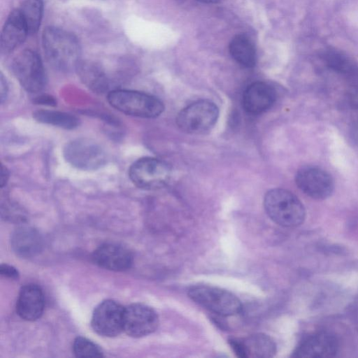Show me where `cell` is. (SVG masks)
Here are the masks:
<instances>
[{
	"instance_id": "4dcf8cb0",
	"label": "cell",
	"mask_w": 358,
	"mask_h": 358,
	"mask_svg": "<svg viewBox=\"0 0 358 358\" xmlns=\"http://www.w3.org/2000/svg\"><path fill=\"white\" fill-rule=\"evenodd\" d=\"M198 1L205 3H217L220 2L221 0H196Z\"/></svg>"
},
{
	"instance_id": "ffe728a7",
	"label": "cell",
	"mask_w": 358,
	"mask_h": 358,
	"mask_svg": "<svg viewBox=\"0 0 358 358\" xmlns=\"http://www.w3.org/2000/svg\"><path fill=\"white\" fill-rule=\"evenodd\" d=\"M231 57L241 65L251 68L257 61L255 47L250 40L243 34L234 36L229 45Z\"/></svg>"
},
{
	"instance_id": "484cf974",
	"label": "cell",
	"mask_w": 358,
	"mask_h": 358,
	"mask_svg": "<svg viewBox=\"0 0 358 358\" xmlns=\"http://www.w3.org/2000/svg\"><path fill=\"white\" fill-rule=\"evenodd\" d=\"M34 102L37 104L50 106H55L57 105V101L55 98L48 94H42L35 97Z\"/></svg>"
},
{
	"instance_id": "277c9868",
	"label": "cell",
	"mask_w": 358,
	"mask_h": 358,
	"mask_svg": "<svg viewBox=\"0 0 358 358\" xmlns=\"http://www.w3.org/2000/svg\"><path fill=\"white\" fill-rule=\"evenodd\" d=\"M189 297L203 308L222 316H231L242 310V303L233 293L226 289L199 285L191 287Z\"/></svg>"
},
{
	"instance_id": "8992f818",
	"label": "cell",
	"mask_w": 358,
	"mask_h": 358,
	"mask_svg": "<svg viewBox=\"0 0 358 358\" xmlns=\"http://www.w3.org/2000/svg\"><path fill=\"white\" fill-rule=\"evenodd\" d=\"M12 70L26 91L38 93L45 87V71L42 60L36 51L28 49L21 52L13 59Z\"/></svg>"
},
{
	"instance_id": "ac0fdd59",
	"label": "cell",
	"mask_w": 358,
	"mask_h": 358,
	"mask_svg": "<svg viewBox=\"0 0 358 358\" xmlns=\"http://www.w3.org/2000/svg\"><path fill=\"white\" fill-rule=\"evenodd\" d=\"M246 357L268 358L276 352V345L269 336L258 333L242 339Z\"/></svg>"
},
{
	"instance_id": "f546056e",
	"label": "cell",
	"mask_w": 358,
	"mask_h": 358,
	"mask_svg": "<svg viewBox=\"0 0 358 358\" xmlns=\"http://www.w3.org/2000/svg\"><path fill=\"white\" fill-rule=\"evenodd\" d=\"M9 178V173L6 166L3 164L1 165V173H0V185L3 187L7 182Z\"/></svg>"
},
{
	"instance_id": "d4e9b609",
	"label": "cell",
	"mask_w": 358,
	"mask_h": 358,
	"mask_svg": "<svg viewBox=\"0 0 358 358\" xmlns=\"http://www.w3.org/2000/svg\"><path fill=\"white\" fill-rule=\"evenodd\" d=\"M0 273L4 277L17 280L19 278L17 270L12 266L8 264H1L0 266Z\"/></svg>"
},
{
	"instance_id": "7c38bea8",
	"label": "cell",
	"mask_w": 358,
	"mask_h": 358,
	"mask_svg": "<svg viewBox=\"0 0 358 358\" xmlns=\"http://www.w3.org/2000/svg\"><path fill=\"white\" fill-rule=\"evenodd\" d=\"M338 350L336 337L327 331L314 333L296 347L293 352L294 357L326 358L335 357Z\"/></svg>"
},
{
	"instance_id": "e0dca14e",
	"label": "cell",
	"mask_w": 358,
	"mask_h": 358,
	"mask_svg": "<svg viewBox=\"0 0 358 358\" xmlns=\"http://www.w3.org/2000/svg\"><path fill=\"white\" fill-rule=\"evenodd\" d=\"M11 245L17 255L29 258L34 257L41 251L43 238L34 228L21 227L13 234Z\"/></svg>"
},
{
	"instance_id": "5bb4252c",
	"label": "cell",
	"mask_w": 358,
	"mask_h": 358,
	"mask_svg": "<svg viewBox=\"0 0 358 358\" xmlns=\"http://www.w3.org/2000/svg\"><path fill=\"white\" fill-rule=\"evenodd\" d=\"M276 99L275 89L264 82L250 85L243 95V106L250 114H259L269 109Z\"/></svg>"
},
{
	"instance_id": "ba28073f",
	"label": "cell",
	"mask_w": 358,
	"mask_h": 358,
	"mask_svg": "<svg viewBox=\"0 0 358 358\" xmlns=\"http://www.w3.org/2000/svg\"><path fill=\"white\" fill-rule=\"evenodd\" d=\"M64 156L74 167L86 171L98 169L106 162L102 147L88 138H78L67 143L64 148Z\"/></svg>"
},
{
	"instance_id": "83f0119b",
	"label": "cell",
	"mask_w": 358,
	"mask_h": 358,
	"mask_svg": "<svg viewBox=\"0 0 358 358\" xmlns=\"http://www.w3.org/2000/svg\"><path fill=\"white\" fill-rule=\"evenodd\" d=\"M8 94V85L3 75L1 73L0 77V97L1 102L3 103L7 97Z\"/></svg>"
},
{
	"instance_id": "cb8c5ba5",
	"label": "cell",
	"mask_w": 358,
	"mask_h": 358,
	"mask_svg": "<svg viewBox=\"0 0 358 358\" xmlns=\"http://www.w3.org/2000/svg\"><path fill=\"white\" fill-rule=\"evenodd\" d=\"M73 351L77 357H103L101 349L92 341L79 336L73 344Z\"/></svg>"
},
{
	"instance_id": "3957f363",
	"label": "cell",
	"mask_w": 358,
	"mask_h": 358,
	"mask_svg": "<svg viewBox=\"0 0 358 358\" xmlns=\"http://www.w3.org/2000/svg\"><path fill=\"white\" fill-rule=\"evenodd\" d=\"M107 99L111 106L120 112L140 117L154 118L164 110L158 98L138 91L114 90L108 92Z\"/></svg>"
},
{
	"instance_id": "603a6c76",
	"label": "cell",
	"mask_w": 358,
	"mask_h": 358,
	"mask_svg": "<svg viewBox=\"0 0 358 358\" xmlns=\"http://www.w3.org/2000/svg\"><path fill=\"white\" fill-rule=\"evenodd\" d=\"M322 58L327 66L337 73L350 76L357 73L356 64L341 52L329 50L324 52Z\"/></svg>"
},
{
	"instance_id": "4fadbf2b",
	"label": "cell",
	"mask_w": 358,
	"mask_h": 358,
	"mask_svg": "<svg viewBox=\"0 0 358 358\" xmlns=\"http://www.w3.org/2000/svg\"><path fill=\"white\" fill-rule=\"evenodd\" d=\"M92 258L100 267L115 271L127 270L133 262V256L127 248L111 243L100 245L94 252Z\"/></svg>"
},
{
	"instance_id": "7402d4cb",
	"label": "cell",
	"mask_w": 358,
	"mask_h": 358,
	"mask_svg": "<svg viewBox=\"0 0 358 358\" xmlns=\"http://www.w3.org/2000/svg\"><path fill=\"white\" fill-rule=\"evenodd\" d=\"M17 8L26 24L29 34L36 33L43 17V1L24 0Z\"/></svg>"
},
{
	"instance_id": "d6986e66",
	"label": "cell",
	"mask_w": 358,
	"mask_h": 358,
	"mask_svg": "<svg viewBox=\"0 0 358 358\" xmlns=\"http://www.w3.org/2000/svg\"><path fill=\"white\" fill-rule=\"evenodd\" d=\"M76 69L82 81L93 91L103 92L108 90V81L106 76L94 63L80 61Z\"/></svg>"
},
{
	"instance_id": "6da1fadb",
	"label": "cell",
	"mask_w": 358,
	"mask_h": 358,
	"mask_svg": "<svg viewBox=\"0 0 358 358\" xmlns=\"http://www.w3.org/2000/svg\"><path fill=\"white\" fill-rule=\"evenodd\" d=\"M42 43L51 66L62 71L76 69L80 62L81 49L77 38L71 32L55 27L44 29Z\"/></svg>"
},
{
	"instance_id": "30bf717a",
	"label": "cell",
	"mask_w": 358,
	"mask_h": 358,
	"mask_svg": "<svg viewBox=\"0 0 358 358\" xmlns=\"http://www.w3.org/2000/svg\"><path fill=\"white\" fill-rule=\"evenodd\" d=\"M124 308L119 303L108 299L94 309L91 324L98 334L113 337L123 331Z\"/></svg>"
},
{
	"instance_id": "44dd1931",
	"label": "cell",
	"mask_w": 358,
	"mask_h": 358,
	"mask_svg": "<svg viewBox=\"0 0 358 358\" xmlns=\"http://www.w3.org/2000/svg\"><path fill=\"white\" fill-rule=\"evenodd\" d=\"M33 117L39 122L65 129H73L79 125L78 117L64 112L38 110L33 113Z\"/></svg>"
},
{
	"instance_id": "2e32d148",
	"label": "cell",
	"mask_w": 358,
	"mask_h": 358,
	"mask_svg": "<svg viewBox=\"0 0 358 358\" xmlns=\"http://www.w3.org/2000/svg\"><path fill=\"white\" fill-rule=\"evenodd\" d=\"M44 309L43 293L36 285L28 284L19 293L16 310L19 316L27 321L40 318Z\"/></svg>"
},
{
	"instance_id": "52a82bcc",
	"label": "cell",
	"mask_w": 358,
	"mask_h": 358,
	"mask_svg": "<svg viewBox=\"0 0 358 358\" xmlns=\"http://www.w3.org/2000/svg\"><path fill=\"white\" fill-rule=\"evenodd\" d=\"M219 117L217 106L209 100L196 101L184 108L178 115V127L189 134H199L210 131Z\"/></svg>"
},
{
	"instance_id": "5b68a950",
	"label": "cell",
	"mask_w": 358,
	"mask_h": 358,
	"mask_svg": "<svg viewBox=\"0 0 358 358\" xmlns=\"http://www.w3.org/2000/svg\"><path fill=\"white\" fill-rule=\"evenodd\" d=\"M129 176L138 188L153 190L166 186L171 176L170 165L154 157H143L134 162L129 168Z\"/></svg>"
},
{
	"instance_id": "4316f807",
	"label": "cell",
	"mask_w": 358,
	"mask_h": 358,
	"mask_svg": "<svg viewBox=\"0 0 358 358\" xmlns=\"http://www.w3.org/2000/svg\"><path fill=\"white\" fill-rule=\"evenodd\" d=\"M348 100L352 108L358 109V86L352 88L349 91Z\"/></svg>"
},
{
	"instance_id": "9a60e30c",
	"label": "cell",
	"mask_w": 358,
	"mask_h": 358,
	"mask_svg": "<svg viewBox=\"0 0 358 358\" xmlns=\"http://www.w3.org/2000/svg\"><path fill=\"white\" fill-rule=\"evenodd\" d=\"M29 31L26 24L18 10H13L8 16L3 27L0 38L1 54H8L21 45Z\"/></svg>"
},
{
	"instance_id": "8fae6325",
	"label": "cell",
	"mask_w": 358,
	"mask_h": 358,
	"mask_svg": "<svg viewBox=\"0 0 358 358\" xmlns=\"http://www.w3.org/2000/svg\"><path fill=\"white\" fill-rule=\"evenodd\" d=\"M298 187L306 195L315 199H325L333 192L332 177L324 170L311 166L301 167L295 176Z\"/></svg>"
},
{
	"instance_id": "f1b7e54d",
	"label": "cell",
	"mask_w": 358,
	"mask_h": 358,
	"mask_svg": "<svg viewBox=\"0 0 358 358\" xmlns=\"http://www.w3.org/2000/svg\"><path fill=\"white\" fill-rule=\"evenodd\" d=\"M350 134L352 142L358 146V120L352 124Z\"/></svg>"
},
{
	"instance_id": "7a4b0ae2",
	"label": "cell",
	"mask_w": 358,
	"mask_h": 358,
	"mask_svg": "<svg viewBox=\"0 0 358 358\" xmlns=\"http://www.w3.org/2000/svg\"><path fill=\"white\" fill-rule=\"evenodd\" d=\"M264 206L269 217L284 227H298L306 217L305 208L301 201L284 189L275 188L267 192Z\"/></svg>"
},
{
	"instance_id": "9c48e42d",
	"label": "cell",
	"mask_w": 358,
	"mask_h": 358,
	"mask_svg": "<svg viewBox=\"0 0 358 358\" xmlns=\"http://www.w3.org/2000/svg\"><path fill=\"white\" fill-rule=\"evenodd\" d=\"M159 325V317L151 307L142 303H132L124 308L123 331L140 338L154 332Z\"/></svg>"
}]
</instances>
